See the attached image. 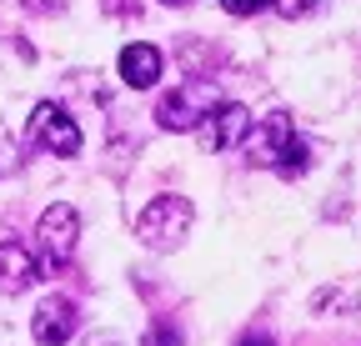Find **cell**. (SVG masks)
Listing matches in <instances>:
<instances>
[{"instance_id": "12", "label": "cell", "mask_w": 361, "mask_h": 346, "mask_svg": "<svg viewBox=\"0 0 361 346\" xmlns=\"http://www.w3.org/2000/svg\"><path fill=\"white\" fill-rule=\"evenodd\" d=\"M271 6H276V11H281L286 20H306L311 11H322L326 0H271Z\"/></svg>"}, {"instance_id": "2", "label": "cell", "mask_w": 361, "mask_h": 346, "mask_svg": "<svg viewBox=\"0 0 361 346\" xmlns=\"http://www.w3.org/2000/svg\"><path fill=\"white\" fill-rule=\"evenodd\" d=\"M191 221H196V206L186 196H156L141 216H135V241L146 251H176L191 236Z\"/></svg>"}, {"instance_id": "11", "label": "cell", "mask_w": 361, "mask_h": 346, "mask_svg": "<svg viewBox=\"0 0 361 346\" xmlns=\"http://www.w3.org/2000/svg\"><path fill=\"white\" fill-rule=\"evenodd\" d=\"M141 346H186V336H180L171 321H156V326L141 336Z\"/></svg>"}, {"instance_id": "8", "label": "cell", "mask_w": 361, "mask_h": 346, "mask_svg": "<svg viewBox=\"0 0 361 346\" xmlns=\"http://www.w3.org/2000/svg\"><path fill=\"white\" fill-rule=\"evenodd\" d=\"M75 301L71 296H45L40 307H35V316H30V336L40 341V346H66L71 336H75Z\"/></svg>"}, {"instance_id": "17", "label": "cell", "mask_w": 361, "mask_h": 346, "mask_svg": "<svg viewBox=\"0 0 361 346\" xmlns=\"http://www.w3.org/2000/svg\"><path fill=\"white\" fill-rule=\"evenodd\" d=\"M236 346H276V341H271V336H266V331H246V336H241V341H236Z\"/></svg>"}, {"instance_id": "18", "label": "cell", "mask_w": 361, "mask_h": 346, "mask_svg": "<svg viewBox=\"0 0 361 346\" xmlns=\"http://www.w3.org/2000/svg\"><path fill=\"white\" fill-rule=\"evenodd\" d=\"M161 6H176V11H180V6H191V0H161Z\"/></svg>"}, {"instance_id": "15", "label": "cell", "mask_w": 361, "mask_h": 346, "mask_svg": "<svg viewBox=\"0 0 361 346\" xmlns=\"http://www.w3.org/2000/svg\"><path fill=\"white\" fill-rule=\"evenodd\" d=\"M20 6H25L30 16H61V11H66V0H20Z\"/></svg>"}, {"instance_id": "9", "label": "cell", "mask_w": 361, "mask_h": 346, "mask_svg": "<svg viewBox=\"0 0 361 346\" xmlns=\"http://www.w3.org/2000/svg\"><path fill=\"white\" fill-rule=\"evenodd\" d=\"M116 70H121V80L130 85V91H151V85L161 80V51H156V46H146V40H135V46H126V51H121Z\"/></svg>"}, {"instance_id": "10", "label": "cell", "mask_w": 361, "mask_h": 346, "mask_svg": "<svg viewBox=\"0 0 361 346\" xmlns=\"http://www.w3.org/2000/svg\"><path fill=\"white\" fill-rule=\"evenodd\" d=\"M311 307H316V311H326V307H346L351 316H361V291H316Z\"/></svg>"}, {"instance_id": "4", "label": "cell", "mask_w": 361, "mask_h": 346, "mask_svg": "<svg viewBox=\"0 0 361 346\" xmlns=\"http://www.w3.org/2000/svg\"><path fill=\"white\" fill-rule=\"evenodd\" d=\"M35 236H40V261L51 266V271H61L71 256H75V241H80V216H75V206H66V201L45 206L40 221H35Z\"/></svg>"}, {"instance_id": "16", "label": "cell", "mask_w": 361, "mask_h": 346, "mask_svg": "<svg viewBox=\"0 0 361 346\" xmlns=\"http://www.w3.org/2000/svg\"><path fill=\"white\" fill-rule=\"evenodd\" d=\"M101 6H106V16H141V0H101Z\"/></svg>"}, {"instance_id": "14", "label": "cell", "mask_w": 361, "mask_h": 346, "mask_svg": "<svg viewBox=\"0 0 361 346\" xmlns=\"http://www.w3.org/2000/svg\"><path fill=\"white\" fill-rule=\"evenodd\" d=\"M221 6H226V16H241V20H246V16H256V11H266V6H271V0H221Z\"/></svg>"}, {"instance_id": "6", "label": "cell", "mask_w": 361, "mask_h": 346, "mask_svg": "<svg viewBox=\"0 0 361 346\" xmlns=\"http://www.w3.org/2000/svg\"><path fill=\"white\" fill-rule=\"evenodd\" d=\"M251 121H256V116H251L241 101H216V106L201 116L196 136H201L206 151H236V146L246 141V131H251Z\"/></svg>"}, {"instance_id": "5", "label": "cell", "mask_w": 361, "mask_h": 346, "mask_svg": "<svg viewBox=\"0 0 361 346\" xmlns=\"http://www.w3.org/2000/svg\"><path fill=\"white\" fill-rule=\"evenodd\" d=\"M30 146H40V151H51V156H61V161H71V156H80V125L66 116V106H56V101H40L35 111H30Z\"/></svg>"}, {"instance_id": "7", "label": "cell", "mask_w": 361, "mask_h": 346, "mask_svg": "<svg viewBox=\"0 0 361 346\" xmlns=\"http://www.w3.org/2000/svg\"><path fill=\"white\" fill-rule=\"evenodd\" d=\"M40 281V261L25 241H16L11 231H0V296H20Z\"/></svg>"}, {"instance_id": "1", "label": "cell", "mask_w": 361, "mask_h": 346, "mask_svg": "<svg viewBox=\"0 0 361 346\" xmlns=\"http://www.w3.org/2000/svg\"><path fill=\"white\" fill-rule=\"evenodd\" d=\"M241 146H246L251 166L276 171V176H286V181H296V176H306V171H311V146L296 136V125H291L286 111H271V116L251 121V131H246Z\"/></svg>"}, {"instance_id": "13", "label": "cell", "mask_w": 361, "mask_h": 346, "mask_svg": "<svg viewBox=\"0 0 361 346\" xmlns=\"http://www.w3.org/2000/svg\"><path fill=\"white\" fill-rule=\"evenodd\" d=\"M16 171H20V146L0 141V176H16Z\"/></svg>"}, {"instance_id": "3", "label": "cell", "mask_w": 361, "mask_h": 346, "mask_svg": "<svg viewBox=\"0 0 361 346\" xmlns=\"http://www.w3.org/2000/svg\"><path fill=\"white\" fill-rule=\"evenodd\" d=\"M216 101H221L216 80L191 75V80H180L176 91H166V96H161V106H156V125H161V131H196L201 116H206Z\"/></svg>"}]
</instances>
